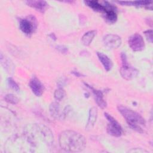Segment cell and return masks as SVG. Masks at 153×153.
I'll use <instances>...</instances> for the list:
<instances>
[{
	"label": "cell",
	"mask_w": 153,
	"mask_h": 153,
	"mask_svg": "<svg viewBox=\"0 0 153 153\" xmlns=\"http://www.w3.org/2000/svg\"><path fill=\"white\" fill-rule=\"evenodd\" d=\"M59 143L62 149L70 152L82 151L86 145L85 137L81 134L71 130L60 133Z\"/></svg>",
	"instance_id": "obj_1"
},
{
	"label": "cell",
	"mask_w": 153,
	"mask_h": 153,
	"mask_svg": "<svg viewBox=\"0 0 153 153\" xmlns=\"http://www.w3.org/2000/svg\"><path fill=\"white\" fill-rule=\"evenodd\" d=\"M117 109L131 128L139 133L143 132L142 127L145 126V120L140 114L123 105H118Z\"/></svg>",
	"instance_id": "obj_2"
},
{
	"label": "cell",
	"mask_w": 153,
	"mask_h": 153,
	"mask_svg": "<svg viewBox=\"0 0 153 153\" xmlns=\"http://www.w3.org/2000/svg\"><path fill=\"white\" fill-rule=\"evenodd\" d=\"M121 59L122 61V66L120 68L121 76L126 80H131L134 78L138 75L139 71L129 65L126 53H121Z\"/></svg>",
	"instance_id": "obj_3"
},
{
	"label": "cell",
	"mask_w": 153,
	"mask_h": 153,
	"mask_svg": "<svg viewBox=\"0 0 153 153\" xmlns=\"http://www.w3.org/2000/svg\"><path fill=\"white\" fill-rule=\"evenodd\" d=\"M104 115L108 121L106 126L108 133L115 137L121 136L123 134V130L119 123L110 114L105 112Z\"/></svg>",
	"instance_id": "obj_4"
},
{
	"label": "cell",
	"mask_w": 153,
	"mask_h": 153,
	"mask_svg": "<svg viewBox=\"0 0 153 153\" xmlns=\"http://www.w3.org/2000/svg\"><path fill=\"white\" fill-rule=\"evenodd\" d=\"M19 26L20 30L24 33L30 35L36 29L37 22L34 16L30 15L20 20Z\"/></svg>",
	"instance_id": "obj_5"
},
{
	"label": "cell",
	"mask_w": 153,
	"mask_h": 153,
	"mask_svg": "<svg viewBox=\"0 0 153 153\" xmlns=\"http://www.w3.org/2000/svg\"><path fill=\"white\" fill-rule=\"evenodd\" d=\"M130 48L134 51H140L145 48V42L143 37L139 33L131 35L128 41Z\"/></svg>",
	"instance_id": "obj_6"
},
{
	"label": "cell",
	"mask_w": 153,
	"mask_h": 153,
	"mask_svg": "<svg viewBox=\"0 0 153 153\" xmlns=\"http://www.w3.org/2000/svg\"><path fill=\"white\" fill-rule=\"evenodd\" d=\"M103 42L104 45L109 48H117L122 42L121 37L115 34L106 35L103 38Z\"/></svg>",
	"instance_id": "obj_7"
},
{
	"label": "cell",
	"mask_w": 153,
	"mask_h": 153,
	"mask_svg": "<svg viewBox=\"0 0 153 153\" xmlns=\"http://www.w3.org/2000/svg\"><path fill=\"white\" fill-rule=\"evenodd\" d=\"M106 5V10L104 12V18L109 23H114L117 20L116 8L112 4L107 1H104Z\"/></svg>",
	"instance_id": "obj_8"
},
{
	"label": "cell",
	"mask_w": 153,
	"mask_h": 153,
	"mask_svg": "<svg viewBox=\"0 0 153 153\" xmlns=\"http://www.w3.org/2000/svg\"><path fill=\"white\" fill-rule=\"evenodd\" d=\"M29 87L35 96H41L43 94L44 87L36 77H33L30 79L29 81Z\"/></svg>",
	"instance_id": "obj_9"
},
{
	"label": "cell",
	"mask_w": 153,
	"mask_h": 153,
	"mask_svg": "<svg viewBox=\"0 0 153 153\" xmlns=\"http://www.w3.org/2000/svg\"><path fill=\"white\" fill-rule=\"evenodd\" d=\"M49 110L51 115L55 119L63 120L65 118L66 114L64 110L62 111L60 108V106L57 102H53L50 104Z\"/></svg>",
	"instance_id": "obj_10"
},
{
	"label": "cell",
	"mask_w": 153,
	"mask_h": 153,
	"mask_svg": "<svg viewBox=\"0 0 153 153\" xmlns=\"http://www.w3.org/2000/svg\"><path fill=\"white\" fill-rule=\"evenodd\" d=\"M118 4L123 5L135 6L137 7H145L148 10H152V2L148 1H118Z\"/></svg>",
	"instance_id": "obj_11"
},
{
	"label": "cell",
	"mask_w": 153,
	"mask_h": 153,
	"mask_svg": "<svg viewBox=\"0 0 153 153\" xmlns=\"http://www.w3.org/2000/svg\"><path fill=\"white\" fill-rule=\"evenodd\" d=\"M85 85H87V87H88L90 89H91L92 90V92L93 93V94L95 97V101H96V103L97 104V105L102 109L105 108L106 107L107 104H106V101L103 99V94L102 92L100 90L94 89V88H93L90 85H88L87 84L85 83Z\"/></svg>",
	"instance_id": "obj_12"
},
{
	"label": "cell",
	"mask_w": 153,
	"mask_h": 153,
	"mask_svg": "<svg viewBox=\"0 0 153 153\" xmlns=\"http://www.w3.org/2000/svg\"><path fill=\"white\" fill-rule=\"evenodd\" d=\"M26 4L41 13H44L48 7V4L45 1H27Z\"/></svg>",
	"instance_id": "obj_13"
},
{
	"label": "cell",
	"mask_w": 153,
	"mask_h": 153,
	"mask_svg": "<svg viewBox=\"0 0 153 153\" xmlns=\"http://www.w3.org/2000/svg\"><path fill=\"white\" fill-rule=\"evenodd\" d=\"M97 56L99 60L104 67V69L106 71H111L113 66V63L109 57L102 52H97Z\"/></svg>",
	"instance_id": "obj_14"
},
{
	"label": "cell",
	"mask_w": 153,
	"mask_h": 153,
	"mask_svg": "<svg viewBox=\"0 0 153 153\" xmlns=\"http://www.w3.org/2000/svg\"><path fill=\"white\" fill-rule=\"evenodd\" d=\"M97 117V109L96 107H92L89 111V115L88 118V121L85 126V128L87 130L92 129L93 127Z\"/></svg>",
	"instance_id": "obj_15"
},
{
	"label": "cell",
	"mask_w": 153,
	"mask_h": 153,
	"mask_svg": "<svg viewBox=\"0 0 153 153\" xmlns=\"http://www.w3.org/2000/svg\"><path fill=\"white\" fill-rule=\"evenodd\" d=\"M103 4L99 3L97 1H85L84 3L90 8L93 9L94 11L103 13L106 10V5L104 3V1L102 2Z\"/></svg>",
	"instance_id": "obj_16"
},
{
	"label": "cell",
	"mask_w": 153,
	"mask_h": 153,
	"mask_svg": "<svg viewBox=\"0 0 153 153\" xmlns=\"http://www.w3.org/2000/svg\"><path fill=\"white\" fill-rule=\"evenodd\" d=\"M96 30H92L85 32L81 38L82 44L85 46H88L91 43L93 39L96 35Z\"/></svg>",
	"instance_id": "obj_17"
},
{
	"label": "cell",
	"mask_w": 153,
	"mask_h": 153,
	"mask_svg": "<svg viewBox=\"0 0 153 153\" xmlns=\"http://www.w3.org/2000/svg\"><path fill=\"white\" fill-rule=\"evenodd\" d=\"M5 101L12 105H16L19 103V99L13 94H7L4 97Z\"/></svg>",
	"instance_id": "obj_18"
},
{
	"label": "cell",
	"mask_w": 153,
	"mask_h": 153,
	"mask_svg": "<svg viewBox=\"0 0 153 153\" xmlns=\"http://www.w3.org/2000/svg\"><path fill=\"white\" fill-rule=\"evenodd\" d=\"M65 96V90L59 87V88L56 89L54 93V97L57 100H61Z\"/></svg>",
	"instance_id": "obj_19"
},
{
	"label": "cell",
	"mask_w": 153,
	"mask_h": 153,
	"mask_svg": "<svg viewBox=\"0 0 153 153\" xmlns=\"http://www.w3.org/2000/svg\"><path fill=\"white\" fill-rule=\"evenodd\" d=\"M7 82H8L9 87L11 88H12L13 90H15L16 91H19L20 90V87L19 86V85L15 81V80H14L12 78H11V77L8 78L7 79Z\"/></svg>",
	"instance_id": "obj_20"
},
{
	"label": "cell",
	"mask_w": 153,
	"mask_h": 153,
	"mask_svg": "<svg viewBox=\"0 0 153 153\" xmlns=\"http://www.w3.org/2000/svg\"><path fill=\"white\" fill-rule=\"evenodd\" d=\"M152 33H153V32H152V30L150 29V30H147L146 31L144 32V34L147 39V40L150 42L151 43L152 42Z\"/></svg>",
	"instance_id": "obj_21"
},
{
	"label": "cell",
	"mask_w": 153,
	"mask_h": 153,
	"mask_svg": "<svg viewBox=\"0 0 153 153\" xmlns=\"http://www.w3.org/2000/svg\"><path fill=\"white\" fill-rule=\"evenodd\" d=\"M56 48L57 51L63 54H66L68 51V47L64 45H58L56 47Z\"/></svg>",
	"instance_id": "obj_22"
},
{
	"label": "cell",
	"mask_w": 153,
	"mask_h": 153,
	"mask_svg": "<svg viewBox=\"0 0 153 153\" xmlns=\"http://www.w3.org/2000/svg\"><path fill=\"white\" fill-rule=\"evenodd\" d=\"M71 73L73 74L75 76H78V77H81V76H82V75L81 73H79V72H78V71H72Z\"/></svg>",
	"instance_id": "obj_23"
},
{
	"label": "cell",
	"mask_w": 153,
	"mask_h": 153,
	"mask_svg": "<svg viewBox=\"0 0 153 153\" xmlns=\"http://www.w3.org/2000/svg\"><path fill=\"white\" fill-rule=\"evenodd\" d=\"M49 36H50L52 39H54V40H56V36H55V35H54V33H51V34H50V35H49Z\"/></svg>",
	"instance_id": "obj_24"
}]
</instances>
